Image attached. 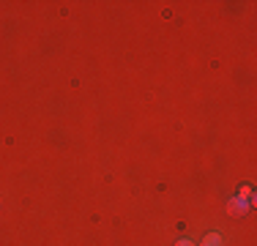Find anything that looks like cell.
Wrapping results in <instances>:
<instances>
[{
	"label": "cell",
	"mask_w": 257,
	"mask_h": 246,
	"mask_svg": "<svg viewBox=\"0 0 257 246\" xmlns=\"http://www.w3.org/2000/svg\"><path fill=\"white\" fill-rule=\"evenodd\" d=\"M246 211H249V205L241 200V197H232V200H230V213H232V216H238V213H246Z\"/></svg>",
	"instance_id": "1"
},
{
	"label": "cell",
	"mask_w": 257,
	"mask_h": 246,
	"mask_svg": "<svg viewBox=\"0 0 257 246\" xmlns=\"http://www.w3.org/2000/svg\"><path fill=\"white\" fill-rule=\"evenodd\" d=\"M200 246H222V235L219 232H208L203 241H200Z\"/></svg>",
	"instance_id": "2"
},
{
	"label": "cell",
	"mask_w": 257,
	"mask_h": 246,
	"mask_svg": "<svg viewBox=\"0 0 257 246\" xmlns=\"http://www.w3.org/2000/svg\"><path fill=\"white\" fill-rule=\"evenodd\" d=\"M238 197H241V200L246 202V205H252V202H254V192H252V186H243V189H241V194H238Z\"/></svg>",
	"instance_id": "3"
},
{
	"label": "cell",
	"mask_w": 257,
	"mask_h": 246,
	"mask_svg": "<svg viewBox=\"0 0 257 246\" xmlns=\"http://www.w3.org/2000/svg\"><path fill=\"white\" fill-rule=\"evenodd\" d=\"M175 246H197V243H194V241H189V238H183V241H178Z\"/></svg>",
	"instance_id": "4"
}]
</instances>
